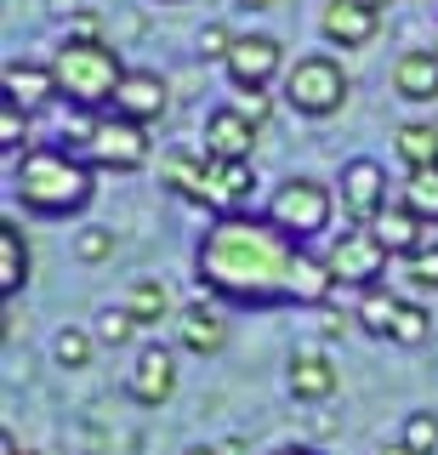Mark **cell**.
Returning <instances> with one entry per match:
<instances>
[{
    "label": "cell",
    "instance_id": "obj_1",
    "mask_svg": "<svg viewBox=\"0 0 438 455\" xmlns=\"http://www.w3.org/2000/svg\"><path fill=\"white\" fill-rule=\"evenodd\" d=\"M302 251L291 234H279L267 217H217L211 234L200 239V284L228 302L245 307H274L291 302L285 279H291V256Z\"/></svg>",
    "mask_w": 438,
    "mask_h": 455
},
{
    "label": "cell",
    "instance_id": "obj_2",
    "mask_svg": "<svg viewBox=\"0 0 438 455\" xmlns=\"http://www.w3.org/2000/svg\"><path fill=\"white\" fill-rule=\"evenodd\" d=\"M12 188H18L23 211H35V217H68V211H86V199H92V165L68 148L40 142V148H29L18 160Z\"/></svg>",
    "mask_w": 438,
    "mask_h": 455
},
{
    "label": "cell",
    "instance_id": "obj_3",
    "mask_svg": "<svg viewBox=\"0 0 438 455\" xmlns=\"http://www.w3.org/2000/svg\"><path fill=\"white\" fill-rule=\"evenodd\" d=\"M52 75H58V92L68 97L75 108H103L115 103L120 80L131 75V68L120 63V52L108 46V40H68V46L52 57Z\"/></svg>",
    "mask_w": 438,
    "mask_h": 455
},
{
    "label": "cell",
    "instance_id": "obj_4",
    "mask_svg": "<svg viewBox=\"0 0 438 455\" xmlns=\"http://www.w3.org/2000/svg\"><path fill=\"white\" fill-rule=\"evenodd\" d=\"M347 68L336 63V57H324V52H314V57H296V63L285 68V103L296 108V114H307V120H324V114H336L347 103Z\"/></svg>",
    "mask_w": 438,
    "mask_h": 455
},
{
    "label": "cell",
    "instance_id": "obj_5",
    "mask_svg": "<svg viewBox=\"0 0 438 455\" xmlns=\"http://www.w3.org/2000/svg\"><path fill=\"white\" fill-rule=\"evenodd\" d=\"M330 211H336V199H330V188H324V182L291 177L285 188L274 194V205H267V222L302 245V239H314V234H324V228H330Z\"/></svg>",
    "mask_w": 438,
    "mask_h": 455
},
{
    "label": "cell",
    "instance_id": "obj_6",
    "mask_svg": "<svg viewBox=\"0 0 438 455\" xmlns=\"http://www.w3.org/2000/svg\"><path fill=\"white\" fill-rule=\"evenodd\" d=\"M148 154H154L148 125L120 120V114H103V120H92L86 165H97V171H143V165H148Z\"/></svg>",
    "mask_w": 438,
    "mask_h": 455
},
{
    "label": "cell",
    "instance_id": "obj_7",
    "mask_svg": "<svg viewBox=\"0 0 438 455\" xmlns=\"http://www.w3.org/2000/svg\"><path fill=\"white\" fill-rule=\"evenodd\" d=\"M387 245L376 239V228L364 222V228H347V234H336V245H330V274L336 284H359V291H370V284H381V267H387Z\"/></svg>",
    "mask_w": 438,
    "mask_h": 455
},
{
    "label": "cell",
    "instance_id": "obj_8",
    "mask_svg": "<svg viewBox=\"0 0 438 455\" xmlns=\"http://www.w3.org/2000/svg\"><path fill=\"white\" fill-rule=\"evenodd\" d=\"M222 68H228L234 92H267L274 75L285 68V46H279L274 35H239L234 52L222 57Z\"/></svg>",
    "mask_w": 438,
    "mask_h": 455
},
{
    "label": "cell",
    "instance_id": "obj_9",
    "mask_svg": "<svg viewBox=\"0 0 438 455\" xmlns=\"http://www.w3.org/2000/svg\"><path fill=\"white\" fill-rule=\"evenodd\" d=\"M319 28H324V40L342 46V52L370 46V40L381 35V6H370V0H324Z\"/></svg>",
    "mask_w": 438,
    "mask_h": 455
},
{
    "label": "cell",
    "instance_id": "obj_10",
    "mask_svg": "<svg viewBox=\"0 0 438 455\" xmlns=\"http://www.w3.org/2000/svg\"><path fill=\"white\" fill-rule=\"evenodd\" d=\"M342 211L359 228L387 211V171H381L376 160H347L342 165Z\"/></svg>",
    "mask_w": 438,
    "mask_h": 455
},
{
    "label": "cell",
    "instance_id": "obj_11",
    "mask_svg": "<svg viewBox=\"0 0 438 455\" xmlns=\"http://www.w3.org/2000/svg\"><path fill=\"white\" fill-rule=\"evenodd\" d=\"M165 108H171V85L154 75V68H131V75L120 80V92H115V114H120V120L154 125V120H165Z\"/></svg>",
    "mask_w": 438,
    "mask_h": 455
},
{
    "label": "cell",
    "instance_id": "obj_12",
    "mask_svg": "<svg viewBox=\"0 0 438 455\" xmlns=\"http://www.w3.org/2000/svg\"><path fill=\"white\" fill-rule=\"evenodd\" d=\"M200 142H205L211 160H251V148H257V125L228 103V108L205 114V137Z\"/></svg>",
    "mask_w": 438,
    "mask_h": 455
},
{
    "label": "cell",
    "instance_id": "obj_13",
    "mask_svg": "<svg viewBox=\"0 0 438 455\" xmlns=\"http://www.w3.org/2000/svg\"><path fill=\"white\" fill-rule=\"evenodd\" d=\"M251 188H257V177H251V160H211L200 205L222 211V217H234V211L251 199Z\"/></svg>",
    "mask_w": 438,
    "mask_h": 455
},
{
    "label": "cell",
    "instance_id": "obj_14",
    "mask_svg": "<svg viewBox=\"0 0 438 455\" xmlns=\"http://www.w3.org/2000/svg\"><path fill=\"white\" fill-rule=\"evenodd\" d=\"M171 393H177V359L154 341V347H143L137 364H131V398L137 404H165Z\"/></svg>",
    "mask_w": 438,
    "mask_h": 455
},
{
    "label": "cell",
    "instance_id": "obj_15",
    "mask_svg": "<svg viewBox=\"0 0 438 455\" xmlns=\"http://www.w3.org/2000/svg\"><path fill=\"white\" fill-rule=\"evenodd\" d=\"M285 291H291V302H302V307H324V302H330V291H336L330 262H319V256L296 251V256H291V279H285Z\"/></svg>",
    "mask_w": 438,
    "mask_h": 455
},
{
    "label": "cell",
    "instance_id": "obj_16",
    "mask_svg": "<svg viewBox=\"0 0 438 455\" xmlns=\"http://www.w3.org/2000/svg\"><path fill=\"white\" fill-rule=\"evenodd\" d=\"M393 92L404 103H433L438 97V52H404L393 63Z\"/></svg>",
    "mask_w": 438,
    "mask_h": 455
},
{
    "label": "cell",
    "instance_id": "obj_17",
    "mask_svg": "<svg viewBox=\"0 0 438 455\" xmlns=\"http://www.w3.org/2000/svg\"><path fill=\"white\" fill-rule=\"evenodd\" d=\"M370 228H376V239H381V245H387L393 256H416V251H421V239H427V222H421L416 211L404 205V199H399V205H387Z\"/></svg>",
    "mask_w": 438,
    "mask_h": 455
},
{
    "label": "cell",
    "instance_id": "obj_18",
    "mask_svg": "<svg viewBox=\"0 0 438 455\" xmlns=\"http://www.w3.org/2000/svg\"><path fill=\"white\" fill-rule=\"evenodd\" d=\"M6 97L23 103V108H40V103H52V97H63V92H58L52 63H6Z\"/></svg>",
    "mask_w": 438,
    "mask_h": 455
},
{
    "label": "cell",
    "instance_id": "obj_19",
    "mask_svg": "<svg viewBox=\"0 0 438 455\" xmlns=\"http://www.w3.org/2000/svg\"><path fill=\"white\" fill-rule=\"evenodd\" d=\"M336 387H342V370H336L330 359H324V353H296L291 359V393L296 398H330Z\"/></svg>",
    "mask_w": 438,
    "mask_h": 455
},
{
    "label": "cell",
    "instance_id": "obj_20",
    "mask_svg": "<svg viewBox=\"0 0 438 455\" xmlns=\"http://www.w3.org/2000/svg\"><path fill=\"white\" fill-rule=\"evenodd\" d=\"M177 336H182V347H188V353H217L222 341H228V324H222V313H217V307L194 302V307H182Z\"/></svg>",
    "mask_w": 438,
    "mask_h": 455
},
{
    "label": "cell",
    "instance_id": "obj_21",
    "mask_svg": "<svg viewBox=\"0 0 438 455\" xmlns=\"http://www.w3.org/2000/svg\"><path fill=\"white\" fill-rule=\"evenodd\" d=\"M160 171H165V182H171L182 199H200V194H205L211 154H205V148H171V154L160 160Z\"/></svg>",
    "mask_w": 438,
    "mask_h": 455
},
{
    "label": "cell",
    "instance_id": "obj_22",
    "mask_svg": "<svg viewBox=\"0 0 438 455\" xmlns=\"http://www.w3.org/2000/svg\"><path fill=\"white\" fill-rule=\"evenodd\" d=\"M23 284H29V245L18 222H0V296H18Z\"/></svg>",
    "mask_w": 438,
    "mask_h": 455
},
{
    "label": "cell",
    "instance_id": "obj_23",
    "mask_svg": "<svg viewBox=\"0 0 438 455\" xmlns=\"http://www.w3.org/2000/svg\"><path fill=\"white\" fill-rule=\"evenodd\" d=\"M399 160L410 165V171H427V165H438V125H427V120H410V125H399Z\"/></svg>",
    "mask_w": 438,
    "mask_h": 455
},
{
    "label": "cell",
    "instance_id": "obj_24",
    "mask_svg": "<svg viewBox=\"0 0 438 455\" xmlns=\"http://www.w3.org/2000/svg\"><path fill=\"white\" fill-rule=\"evenodd\" d=\"M359 331L370 336H393V319H399V296L387 291V284H370V291H359Z\"/></svg>",
    "mask_w": 438,
    "mask_h": 455
},
{
    "label": "cell",
    "instance_id": "obj_25",
    "mask_svg": "<svg viewBox=\"0 0 438 455\" xmlns=\"http://www.w3.org/2000/svg\"><path fill=\"white\" fill-rule=\"evenodd\" d=\"M125 307H131L137 324H160L165 313H171V291H165L160 279H131V291H125Z\"/></svg>",
    "mask_w": 438,
    "mask_h": 455
},
{
    "label": "cell",
    "instance_id": "obj_26",
    "mask_svg": "<svg viewBox=\"0 0 438 455\" xmlns=\"http://www.w3.org/2000/svg\"><path fill=\"white\" fill-rule=\"evenodd\" d=\"M404 205L416 211L421 222H438V165L410 171V177H404Z\"/></svg>",
    "mask_w": 438,
    "mask_h": 455
},
{
    "label": "cell",
    "instance_id": "obj_27",
    "mask_svg": "<svg viewBox=\"0 0 438 455\" xmlns=\"http://www.w3.org/2000/svg\"><path fill=\"white\" fill-rule=\"evenodd\" d=\"M0 148L6 154H29V114H23V103H0Z\"/></svg>",
    "mask_w": 438,
    "mask_h": 455
},
{
    "label": "cell",
    "instance_id": "obj_28",
    "mask_svg": "<svg viewBox=\"0 0 438 455\" xmlns=\"http://www.w3.org/2000/svg\"><path fill=\"white\" fill-rule=\"evenodd\" d=\"M427 331H433L427 307H421V302H399V319H393V341H399V347H421V341H427Z\"/></svg>",
    "mask_w": 438,
    "mask_h": 455
},
{
    "label": "cell",
    "instance_id": "obj_29",
    "mask_svg": "<svg viewBox=\"0 0 438 455\" xmlns=\"http://www.w3.org/2000/svg\"><path fill=\"white\" fill-rule=\"evenodd\" d=\"M137 336V319H131V307H103L97 313V341H108V347H120V341H131Z\"/></svg>",
    "mask_w": 438,
    "mask_h": 455
},
{
    "label": "cell",
    "instance_id": "obj_30",
    "mask_svg": "<svg viewBox=\"0 0 438 455\" xmlns=\"http://www.w3.org/2000/svg\"><path fill=\"white\" fill-rule=\"evenodd\" d=\"M52 353H58V364H63V370H86V364H92V336L68 324V331L52 341Z\"/></svg>",
    "mask_w": 438,
    "mask_h": 455
},
{
    "label": "cell",
    "instance_id": "obj_31",
    "mask_svg": "<svg viewBox=\"0 0 438 455\" xmlns=\"http://www.w3.org/2000/svg\"><path fill=\"white\" fill-rule=\"evenodd\" d=\"M399 444H410L416 455H433L438 450V416H427V410L404 416V438H399Z\"/></svg>",
    "mask_w": 438,
    "mask_h": 455
},
{
    "label": "cell",
    "instance_id": "obj_32",
    "mask_svg": "<svg viewBox=\"0 0 438 455\" xmlns=\"http://www.w3.org/2000/svg\"><path fill=\"white\" fill-rule=\"evenodd\" d=\"M404 279L416 284V291H438V245H421L416 256H410Z\"/></svg>",
    "mask_w": 438,
    "mask_h": 455
},
{
    "label": "cell",
    "instance_id": "obj_33",
    "mask_svg": "<svg viewBox=\"0 0 438 455\" xmlns=\"http://www.w3.org/2000/svg\"><path fill=\"white\" fill-rule=\"evenodd\" d=\"M75 256L80 262H108V256H115V234H108V228H80Z\"/></svg>",
    "mask_w": 438,
    "mask_h": 455
},
{
    "label": "cell",
    "instance_id": "obj_34",
    "mask_svg": "<svg viewBox=\"0 0 438 455\" xmlns=\"http://www.w3.org/2000/svg\"><path fill=\"white\" fill-rule=\"evenodd\" d=\"M234 108H239V114H245V120H251V125H262V120H267V114H274V103H267V92H239V97H234Z\"/></svg>",
    "mask_w": 438,
    "mask_h": 455
},
{
    "label": "cell",
    "instance_id": "obj_35",
    "mask_svg": "<svg viewBox=\"0 0 438 455\" xmlns=\"http://www.w3.org/2000/svg\"><path fill=\"white\" fill-rule=\"evenodd\" d=\"M234 40H239V35H228L222 23H205V35H200V52H205V57H228V52H234Z\"/></svg>",
    "mask_w": 438,
    "mask_h": 455
},
{
    "label": "cell",
    "instance_id": "obj_36",
    "mask_svg": "<svg viewBox=\"0 0 438 455\" xmlns=\"http://www.w3.org/2000/svg\"><path fill=\"white\" fill-rule=\"evenodd\" d=\"M68 40H103V18H97V12H80V18H68Z\"/></svg>",
    "mask_w": 438,
    "mask_h": 455
},
{
    "label": "cell",
    "instance_id": "obj_37",
    "mask_svg": "<svg viewBox=\"0 0 438 455\" xmlns=\"http://www.w3.org/2000/svg\"><path fill=\"white\" fill-rule=\"evenodd\" d=\"M0 455H40V450H18L12 438H0Z\"/></svg>",
    "mask_w": 438,
    "mask_h": 455
},
{
    "label": "cell",
    "instance_id": "obj_38",
    "mask_svg": "<svg viewBox=\"0 0 438 455\" xmlns=\"http://www.w3.org/2000/svg\"><path fill=\"white\" fill-rule=\"evenodd\" d=\"M381 455H416V450H410V444H387V450H381Z\"/></svg>",
    "mask_w": 438,
    "mask_h": 455
},
{
    "label": "cell",
    "instance_id": "obj_39",
    "mask_svg": "<svg viewBox=\"0 0 438 455\" xmlns=\"http://www.w3.org/2000/svg\"><path fill=\"white\" fill-rule=\"evenodd\" d=\"M239 6H251V12H262V6H274V0H239Z\"/></svg>",
    "mask_w": 438,
    "mask_h": 455
},
{
    "label": "cell",
    "instance_id": "obj_40",
    "mask_svg": "<svg viewBox=\"0 0 438 455\" xmlns=\"http://www.w3.org/2000/svg\"><path fill=\"white\" fill-rule=\"evenodd\" d=\"M279 455H324V450H279Z\"/></svg>",
    "mask_w": 438,
    "mask_h": 455
},
{
    "label": "cell",
    "instance_id": "obj_41",
    "mask_svg": "<svg viewBox=\"0 0 438 455\" xmlns=\"http://www.w3.org/2000/svg\"><path fill=\"white\" fill-rule=\"evenodd\" d=\"M188 455H222V450H211V444H200V450H188Z\"/></svg>",
    "mask_w": 438,
    "mask_h": 455
},
{
    "label": "cell",
    "instance_id": "obj_42",
    "mask_svg": "<svg viewBox=\"0 0 438 455\" xmlns=\"http://www.w3.org/2000/svg\"><path fill=\"white\" fill-rule=\"evenodd\" d=\"M433 52H438V40H433Z\"/></svg>",
    "mask_w": 438,
    "mask_h": 455
}]
</instances>
